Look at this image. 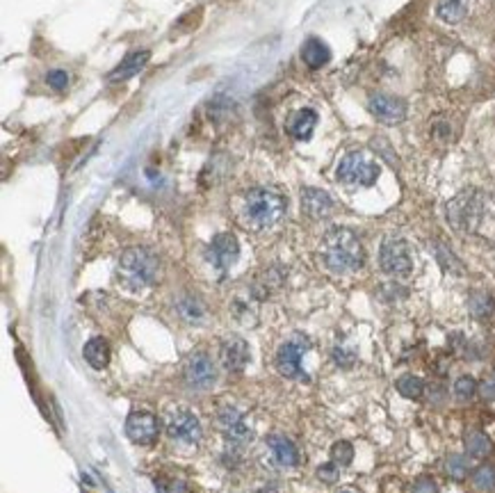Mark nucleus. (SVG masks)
Here are the masks:
<instances>
[{
    "label": "nucleus",
    "instance_id": "obj_1",
    "mask_svg": "<svg viewBox=\"0 0 495 493\" xmlns=\"http://www.w3.org/2000/svg\"><path fill=\"white\" fill-rule=\"evenodd\" d=\"M322 261L334 274L356 272L365 263L363 244H360L354 231L336 226L322 240Z\"/></svg>",
    "mask_w": 495,
    "mask_h": 493
},
{
    "label": "nucleus",
    "instance_id": "obj_2",
    "mask_svg": "<svg viewBox=\"0 0 495 493\" xmlns=\"http://www.w3.org/2000/svg\"><path fill=\"white\" fill-rule=\"evenodd\" d=\"M158 270L160 261L151 249H147V246H130V249L121 254L117 276L128 290H142V288L156 283Z\"/></svg>",
    "mask_w": 495,
    "mask_h": 493
},
{
    "label": "nucleus",
    "instance_id": "obj_3",
    "mask_svg": "<svg viewBox=\"0 0 495 493\" xmlns=\"http://www.w3.org/2000/svg\"><path fill=\"white\" fill-rule=\"evenodd\" d=\"M285 215V199L274 190L254 188L244 197V217L254 229H270Z\"/></svg>",
    "mask_w": 495,
    "mask_h": 493
},
{
    "label": "nucleus",
    "instance_id": "obj_4",
    "mask_svg": "<svg viewBox=\"0 0 495 493\" xmlns=\"http://www.w3.org/2000/svg\"><path fill=\"white\" fill-rule=\"evenodd\" d=\"M484 210H487L484 194H479L477 190H463L448 203V220L455 229L470 233L477 231V226L482 224Z\"/></svg>",
    "mask_w": 495,
    "mask_h": 493
},
{
    "label": "nucleus",
    "instance_id": "obj_5",
    "mask_svg": "<svg viewBox=\"0 0 495 493\" xmlns=\"http://www.w3.org/2000/svg\"><path fill=\"white\" fill-rule=\"evenodd\" d=\"M379 164L363 151H349L338 162L336 176L340 183L352 185V188H370L379 178Z\"/></svg>",
    "mask_w": 495,
    "mask_h": 493
},
{
    "label": "nucleus",
    "instance_id": "obj_6",
    "mask_svg": "<svg viewBox=\"0 0 495 493\" xmlns=\"http://www.w3.org/2000/svg\"><path fill=\"white\" fill-rule=\"evenodd\" d=\"M379 265L381 270L390 276H406L414 270V259L406 240L402 238H386L379 249Z\"/></svg>",
    "mask_w": 495,
    "mask_h": 493
},
{
    "label": "nucleus",
    "instance_id": "obj_7",
    "mask_svg": "<svg viewBox=\"0 0 495 493\" xmlns=\"http://www.w3.org/2000/svg\"><path fill=\"white\" fill-rule=\"evenodd\" d=\"M308 347H311V343H308V338L302 334H295L292 338H288L276 352L278 373L290 379H302V377L306 379V375L302 373V356L308 352Z\"/></svg>",
    "mask_w": 495,
    "mask_h": 493
},
{
    "label": "nucleus",
    "instance_id": "obj_8",
    "mask_svg": "<svg viewBox=\"0 0 495 493\" xmlns=\"http://www.w3.org/2000/svg\"><path fill=\"white\" fill-rule=\"evenodd\" d=\"M126 434L132 443L151 446L160 436V420L151 411H132L126 418Z\"/></svg>",
    "mask_w": 495,
    "mask_h": 493
},
{
    "label": "nucleus",
    "instance_id": "obj_9",
    "mask_svg": "<svg viewBox=\"0 0 495 493\" xmlns=\"http://www.w3.org/2000/svg\"><path fill=\"white\" fill-rule=\"evenodd\" d=\"M185 382L194 388H208L217 379V368H215L212 358L205 352H194L185 361Z\"/></svg>",
    "mask_w": 495,
    "mask_h": 493
},
{
    "label": "nucleus",
    "instance_id": "obj_10",
    "mask_svg": "<svg viewBox=\"0 0 495 493\" xmlns=\"http://www.w3.org/2000/svg\"><path fill=\"white\" fill-rule=\"evenodd\" d=\"M368 108L372 112V117L386 123V126H395V123L406 119V103L390 94H372L368 101Z\"/></svg>",
    "mask_w": 495,
    "mask_h": 493
},
{
    "label": "nucleus",
    "instance_id": "obj_11",
    "mask_svg": "<svg viewBox=\"0 0 495 493\" xmlns=\"http://www.w3.org/2000/svg\"><path fill=\"white\" fill-rule=\"evenodd\" d=\"M208 259L217 270L226 272L240 259V242L233 233H217L208 246Z\"/></svg>",
    "mask_w": 495,
    "mask_h": 493
},
{
    "label": "nucleus",
    "instance_id": "obj_12",
    "mask_svg": "<svg viewBox=\"0 0 495 493\" xmlns=\"http://www.w3.org/2000/svg\"><path fill=\"white\" fill-rule=\"evenodd\" d=\"M167 434L173 441H183V443H199L201 438V423L199 418L188 409H181L176 414H171L167 423Z\"/></svg>",
    "mask_w": 495,
    "mask_h": 493
},
{
    "label": "nucleus",
    "instance_id": "obj_13",
    "mask_svg": "<svg viewBox=\"0 0 495 493\" xmlns=\"http://www.w3.org/2000/svg\"><path fill=\"white\" fill-rule=\"evenodd\" d=\"M217 427L224 431V436L231 443H246L251 438V429L246 425L244 416L231 404H226L217 411Z\"/></svg>",
    "mask_w": 495,
    "mask_h": 493
},
{
    "label": "nucleus",
    "instance_id": "obj_14",
    "mask_svg": "<svg viewBox=\"0 0 495 493\" xmlns=\"http://www.w3.org/2000/svg\"><path fill=\"white\" fill-rule=\"evenodd\" d=\"M220 356H222V366L226 370H231V373H240V370L246 368V363H249V345H246V341H242V338L233 336L229 338V341L222 343V349H220Z\"/></svg>",
    "mask_w": 495,
    "mask_h": 493
},
{
    "label": "nucleus",
    "instance_id": "obj_15",
    "mask_svg": "<svg viewBox=\"0 0 495 493\" xmlns=\"http://www.w3.org/2000/svg\"><path fill=\"white\" fill-rule=\"evenodd\" d=\"M149 60H151V50H147V48L132 50V53H128L115 69L110 71L108 80H110V82H123V80H128V78H132V76H137L140 71L149 64Z\"/></svg>",
    "mask_w": 495,
    "mask_h": 493
},
{
    "label": "nucleus",
    "instance_id": "obj_16",
    "mask_svg": "<svg viewBox=\"0 0 495 493\" xmlns=\"http://www.w3.org/2000/svg\"><path fill=\"white\" fill-rule=\"evenodd\" d=\"M302 210L311 220H324L334 212V199L324 190L304 188L302 190Z\"/></svg>",
    "mask_w": 495,
    "mask_h": 493
},
{
    "label": "nucleus",
    "instance_id": "obj_17",
    "mask_svg": "<svg viewBox=\"0 0 495 493\" xmlns=\"http://www.w3.org/2000/svg\"><path fill=\"white\" fill-rule=\"evenodd\" d=\"M267 446L272 448V455H274V459L281 466L292 468V466L299 464V459H302V457H299L297 446L288 436H283V434H272L270 438H267Z\"/></svg>",
    "mask_w": 495,
    "mask_h": 493
},
{
    "label": "nucleus",
    "instance_id": "obj_18",
    "mask_svg": "<svg viewBox=\"0 0 495 493\" xmlns=\"http://www.w3.org/2000/svg\"><path fill=\"white\" fill-rule=\"evenodd\" d=\"M315 123H317L315 110L304 108V110H297L295 115L288 119V130H290V135L295 140L306 142V140H311L313 130H315Z\"/></svg>",
    "mask_w": 495,
    "mask_h": 493
},
{
    "label": "nucleus",
    "instance_id": "obj_19",
    "mask_svg": "<svg viewBox=\"0 0 495 493\" xmlns=\"http://www.w3.org/2000/svg\"><path fill=\"white\" fill-rule=\"evenodd\" d=\"M302 60L306 62L308 69H322L329 60H331V50L324 44L322 39L311 37L306 39V44L302 46Z\"/></svg>",
    "mask_w": 495,
    "mask_h": 493
},
{
    "label": "nucleus",
    "instance_id": "obj_20",
    "mask_svg": "<svg viewBox=\"0 0 495 493\" xmlns=\"http://www.w3.org/2000/svg\"><path fill=\"white\" fill-rule=\"evenodd\" d=\"M82 354H85L87 358V363L94 368V370H103V368H108L110 363V343L106 341V338H91V341L85 343V349H82Z\"/></svg>",
    "mask_w": 495,
    "mask_h": 493
},
{
    "label": "nucleus",
    "instance_id": "obj_21",
    "mask_svg": "<svg viewBox=\"0 0 495 493\" xmlns=\"http://www.w3.org/2000/svg\"><path fill=\"white\" fill-rule=\"evenodd\" d=\"M466 452L472 459H487L493 452V443L491 438L484 434L479 429H472L466 434Z\"/></svg>",
    "mask_w": 495,
    "mask_h": 493
},
{
    "label": "nucleus",
    "instance_id": "obj_22",
    "mask_svg": "<svg viewBox=\"0 0 495 493\" xmlns=\"http://www.w3.org/2000/svg\"><path fill=\"white\" fill-rule=\"evenodd\" d=\"M468 3L470 0H438L436 14L440 21H445V23H459L468 12Z\"/></svg>",
    "mask_w": 495,
    "mask_h": 493
},
{
    "label": "nucleus",
    "instance_id": "obj_23",
    "mask_svg": "<svg viewBox=\"0 0 495 493\" xmlns=\"http://www.w3.org/2000/svg\"><path fill=\"white\" fill-rule=\"evenodd\" d=\"M395 388H397V393L404 395L406 400H418L425 393V382L416 375H402L395 382Z\"/></svg>",
    "mask_w": 495,
    "mask_h": 493
},
{
    "label": "nucleus",
    "instance_id": "obj_24",
    "mask_svg": "<svg viewBox=\"0 0 495 493\" xmlns=\"http://www.w3.org/2000/svg\"><path fill=\"white\" fill-rule=\"evenodd\" d=\"M472 484L479 491H495V466L482 464L479 468L472 470Z\"/></svg>",
    "mask_w": 495,
    "mask_h": 493
},
{
    "label": "nucleus",
    "instance_id": "obj_25",
    "mask_svg": "<svg viewBox=\"0 0 495 493\" xmlns=\"http://www.w3.org/2000/svg\"><path fill=\"white\" fill-rule=\"evenodd\" d=\"M495 311V302L487 293H475L470 297V313L475 317H489Z\"/></svg>",
    "mask_w": 495,
    "mask_h": 493
},
{
    "label": "nucleus",
    "instance_id": "obj_26",
    "mask_svg": "<svg viewBox=\"0 0 495 493\" xmlns=\"http://www.w3.org/2000/svg\"><path fill=\"white\" fill-rule=\"evenodd\" d=\"M468 461L466 457H461V455H450L445 459V472L452 477V480H457V482H463L468 477Z\"/></svg>",
    "mask_w": 495,
    "mask_h": 493
},
{
    "label": "nucleus",
    "instance_id": "obj_27",
    "mask_svg": "<svg viewBox=\"0 0 495 493\" xmlns=\"http://www.w3.org/2000/svg\"><path fill=\"white\" fill-rule=\"evenodd\" d=\"M331 459L338 466H349L354 461V446L349 441H338L331 448Z\"/></svg>",
    "mask_w": 495,
    "mask_h": 493
},
{
    "label": "nucleus",
    "instance_id": "obj_28",
    "mask_svg": "<svg viewBox=\"0 0 495 493\" xmlns=\"http://www.w3.org/2000/svg\"><path fill=\"white\" fill-rule=\"evenodd\" d=\"M477 382L472 379L470 375H463L459 377L457 382H455V395L457 400H461V402H468V400H472V395L477 393Z\"/></svg>",
    "mask_w": 495,
    "mask_h": 493
},
{
    "label": "nucleus",
    "instance_id": "obj_29",
    "mask_svg": "<svg viewBox=\"0 0 495 493\" xmlns=\"http://www.w3.org/2000/svg\"><path fill=\"white\" fill-rule=\"evenodd\" d=\"M178 311H181V315L183 317H188V320H201L203 317V306L194 300V297H185V300L178 304Z\"/></svg>",
    "mask_w": 495,
    "mask_h": 493
},
{
    "label": "nucleus",
    "instance_id": "obj_30",
    "mask_svg": "<svg viewBox=\"0 0 495 493\" xmlns=\"http://www.w3.org/2000/svg\"><path fill=\"white\" fill-rule=\"evenodd\" d=\"M156 493H188L183 480L176 477H160L156 480Z\"/></svg>",
    "mask_w": 495,
    "mask_h": 493
},
{
    "label": "nucleus",
    "instance_id": "obj_31",
    "mask_svg": "<svg viewBox=\"0 0 495 493\" xmlns=\"http://www.w3.org/2000/svg\"><path fill=\"white\" fill-rule=\"evenodd\" d=\"M334 361L340 366V368H345L349 370L354 363H356V352L352 347H336L334 349Z\"/></svg>",
    "mask_w": 495,
    "mask_h": 493
},
{
    "label": "nucleus",
    "instance_id": "obj_32",
    "mask_svg": "<svg viewBox=\"0 0 495 493\" xmlns=\"http://www.w3.org/2000/svg\"><path fill=\"white\" fill-rule=\"evenodd\" d=\"M46 82H48V85L53 87V89L62 91V89L69 87V74H67V71H62V69H53V71H48Z\"/></svg>",
    "mask_w": 495,
    "mask_h": 493
},
{
    "label": "nucleus",
    "instance_id": "obj_33",
    "mask_svg": "<svg viewBox=\"0 0 495 493\" xmlns=\"http://www.w3.org/2000/svg\"><path fill=\"white\" fill-rule=\"evenodd\" d=\"M340 477V470H338V464H322L317 468V480L324 482V484H334V482H338Z\"/></svg>",
    "mask_w": 495,
    "mask_h": 493
},
{
    "label": "nucleus",
    "instance_id": "obj_34",
    "mask_svg": "<svg viewBox=\"0 0 495 493\" xmlns=\"http://www.w3.org/2000/svg\"><path fill=\"white\" fill-rule=\"evenodd\" d=\"M436 256H438V261L443 263V267H445V270H450V272H461V265H459V261L455 259V256H452L445 246H436Z\"/></svg>",
    "mask_w": 495,
    "mask_h": 493
},
{
    "label": "nucleus",
    "instance_id": "obj_35",
    "mask_svg": "<svg viewBox=\"0 0 495 493\" xmlns=\"http://www.w3.org/2000/svg\"><path fill=\"white\" fill-rule=\"evenodd\" d=\"M414 493H438V487H436V482L427 477V475H422L416 480V484H414Z\"/></svg>",
    "mask_w": 495,
    "mask_h": 493
},
{
    "label": "nucleus",
    "instance_id": "obj_36",
    "mask_svg": "<svg viewBox=\"0 0 495 493\" xmlns=\"http://www.w3.org/2000/svg\"><path fill=\"white\" fill-rule=\"evenodd\" d=\"M479 393L484 400H495V377L493 379H484L479 386Z\"/></svg>",
    "mask_w": 495,
    "mask_h": 493
},
{
    "label": "nucleus",
    "instance_id": "obj_37",
    "mask_svg": "<svg viewBox=\"0 0 495 493\" xmlns=\"http://www.w3.org/2000/svg\"><path fill=\"white\" fill-rule=\"evenodd\" d=\"M443 400V388L440 386H431L429 388V402H440Z\"/></svg>",
    "mask_w": 495,
    "mask_h": 493
},
{
    "label": "nucleus",
    "instance_id": "obj_38",
    "mask_svg": "<svg viewBox=\"0 0 495 493\" xmlns=\"http://www.w3.org/2000/svg\"><path fill=\"white\" fill-rule=\"evenodd\" d=\"M258 493H276V487H265V489H261Z\"/></svg>",
    "mask_w": 495,
    "mask_h": 493
},
{
    "label": "nucleus",
    "instance_id": "obj_39",
    "mask_svg": "<svg viewBox=\"0 0 495 493\" xmlns=\"http://www.w3.org/2000/svg\"><path fill=\"white\" fill-rule=\"evenodd\" d=\"M340 493H354V491H340Z\"/></svg>",
    "mask_w": 495,
    "mask_h": 493
}]
</instances>
